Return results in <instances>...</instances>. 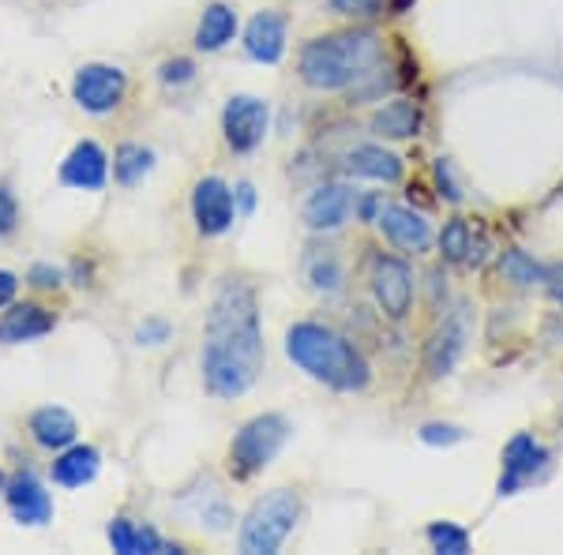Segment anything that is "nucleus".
<instances>
[{"mask_svg":"<svg viewBox=\"0 0 563 555\" xmlns=\"http://www.w3.org/2000/svg\"><path fill=\"white\" fill-rule=\"evenodd\" d=\"M244 53L260 65H278L286 53V15L263 8L244 26Z\"/></svg>","mask_w":563,"mask_h":555,"instance_id":"14","label":"nucleus"},{"mask_svg":"<svg viewBox=\"0 0 563 555\" xmlns=\"http://www.w3.org/2000/svg\"><path fill=\"white\" fill-rule=\"evenodd\" d=\"M372 297L390 323H402L413 312V270L398 256H379L372 263Z\"/></svg>","mask_w":563,"mask_h":555,"instance_id":"8","label":"nucleus"},{"mask_svg":"<svg viewBox=\"0 0 563 555\" xmlns=\"http://www.w3.org/2000/svg\"><path fill=\"white\" fill-rule=\"evenodd\" d=\"M549 458L552 454L544 451L530 432L511 435L507 447H504V473H499L496 491L499 496H515V491H519L522 485H530V480L549 466Z\"/></svg>","mask_w":563,"mask_h":555,"instance_id":"10","label":"nucleus"},{"mask_svg":"<svg viewBox=\"0 0 563 555\" xmlns=\"http://www.w3.org/2000/svg\"><path fill=\"white\" fill-rule=\"evenodd\" d=\"M192 79H196V60H188V57H174L158 68L162 87H185V84H192Z\"/></svg>","mask_w":563,"mask_h":555,"instance_id":"29","label":"nucleus"},{"mask_svg":"<svg viewBox=\"0 0 563 555\" xmlns=\"http://www.w3.org/2000/svg\"><path fill=\"white\" fill-rule=\"evenodd\" d=\"M154 169V154L147 147H140V143H121L113 154V177L121 180L124 188L140 185L143 177Z\"/></svg>","mask_w":563,"mask_h":555,"instance_id":"24","label":"nucleus"},{"mask_svg":"<svg viewBox=\"0 0 563 555\" xmlns=\"http://www.w3.org/2000/svg\"><path fill=\"white\" fill-rule=\"evenodd\" d=\"M424 536H429L432 552H440V555H466L470 552V533L455 522H432L429 530H424Z\"/></svg>","mask_w":563,"mask_h":555,"instance_id":"27","label":"nucleus"},{"mask_svg":"<svg viewBox=\"0 0 563 555\" xmlns=\"http://www.w3.org/2000/svg\"><path fill=\"white\" fill-rule=\"evenodd\" d=\"M26 281H31V286H38V289H57L60 281H65V275H60V267H53V263H34Z\"/></svg>","mask_w":563,"mask_h":555,"instance_id":"34","label":"nucleus"},{"mask_svg":"<svg viewBox=\"0 0 563 555\" xmlns=\"http://www.w3.org/2000/svg\"><path fill=\"white\" fill-rule=\"evenodd\" d=\"M334 12L342 15H357V20H372V15L384 12V0H331Z\"/></svg>","mask_w":563,"mask_h":555,"instance_id":"32","label":"nucleus"},{"mask_svg":"<svg viewBox=\"0 0 563 555\" xmlns=\"http://www.w3.org/2000/svg\"><path fill=\"white\" fill-rule=\"evenodd\" d=\"M109 548L121 552V555H158V552H185L180 544H169L162 541L158 530H151V525H140L132 522V518H113L109 522Z\"/></svg>","mask_w":563,"mask_h":555,"instance_id":"18","label":"nucleus"},{"mask_svg":"<svg viewBox=\"0 0 563 555\" xmlns=\"http://www.w3.org/2000/svg\"><path fill=\"white\" fill-rule=\"evenodd\" d=\"M372 135L379 140H413L421 132V106L410 102V98H395L384 109H376L368 121Z\"/></svg>","mask_w":563,"mask_h":555,"instance_id":"20","label":"nucleus"},{"mask_svg":"<svg viewBox=\"0 0 563 555\" xmlns=\"http://www.w3.org/2000/svg\"><path fill=\"white\" fill-rule=\"evenodd\" d=\"M470 244H474V230H470L466 218H451L440 230V256L448 263H466L470 259Z\"/></svg>","mask_w":563,"mask_h":555,"instance_id":"26","label":"nucleus"},{"mask_svg":"<svg viewBox=\"0 0 563 555\" xmlns=\"http://www.w3.org/2000/svg\"><path fill=\"white\" fill-rule=\"evenodd\" d=\"M413 4H417V0H390V15H406Z\"/></svg>","mask_w":563,"mask_h":555,"instance_id":"40","label":"nucleus"},{"mask_svg":"<svg viewBox=\"0 0 563 555\" xmlns=\"http://www.w3.org/2000/svg\"><path fill=\"white\" fill-rule=\"evenodd\" d=\"M20 225V203H15L12 188L0 185V236H8Z\"/></svg>","mask_w":563,"mask_h":555,"instance_id":"33","label":"nucleus"},{"mask_svg":"<svg viewBox=\"0 0 563 555\" xmlns=\"http://www.w3.org/2000/svg\"><path fill=\"white\" fill-rule=\"evenodd\" d=\"M357 214H361V222H365V225H376L379 214H384V196L372 192L365 199H357Z\"/></svg>","mask_w":563,"mask_h":555,"instance_id":"36","label":"nucleus"},{"mask_svg":"<svg viewBox=\"0 0 563 555\" xmlns=\"http://www.w3.org/2000/svg\"><path fill=\"white\" fill-rule=\"evenodd\" d=\"M376 225L402 252H424L432 244V225L424 222V214L410 211V207H384Z\"/></svg>","mask_w":563,"mask_h":555,"instance_id":"16","label":"nucleus"},{"mask_svg":"<svg viewBox=\"0 0 563 555\" xmlns=\"http://www.w3.org/2000/svg\"><path fill=\"white\" fill-rule=\"evenodd\" d=\"M233 214H238L233 188L222 177H203L192 188V218L203 236H222L233 225Z\"/></svg>","mask_w":563,"mask_h":555,"instance_id":"11","label":"nucleus"},{"mask_svg":"<svg viewBox=\"0 0 563 555\" xmlns=\"http://www.w3.org/2000/svg\"><path fill=\"white\" fill-rule=\"evenodd\" d=\"M353 211H357V192L342 180H331L305 199V225L312 233H334L350 222Z\"/></svg>","mask_w":563,"mask_h":555,"instance_id":"12","label":"nucleus"},{"mask_svg":"<svg viewBox=\"0 0 563 555\" xmlns=\"http://www.w3.org/2000/svg\"><path fill=\"white\" fill-rule=\"evenodd\" d=\"M98 466H102V454L87 443H71V447L60 451V458L53 462V480L60 488H84L98 477Z\"/></svg>","mask_w":563,"mask_h":555,"instance_id":"22","label":"nucleus"},{"mask_svg":"<svg viewBox=\"0 0 563 555\" xmlns=\"http://www.w3.org/2000/svg\"><path fill=\"white\" fill-rule=\"evenodd\" d=\"M376 68H384V38L365 26L323 34L297 53V71L312 90H350Z\"/></svg>","mask_w":563,"mask_h":555,"instance_id":"2","label":"nucleus"},{"mask_svg":"<svg viewBox=\"0 0 563 555\" xmlns=\"http://www.w3.org/2000/svg\"><path fill=\"white\" fill-rule=\"evenodd\" d=\"M8 511L20 525H45L53 522V496L45 491V485L34 473H15L4 488Z\"/></svg>","mask_w":563,"mask_h":555,"instance_id":"13","label":"nucleus"},{"mask_svg":"<svg viewBox=\"0 0 563 555\" xmlns=\"http://www.w3.org/2000/svg\"><path fill=\"white\" fill-rule=\"evenodd\" d=\"M432 308H440V270H432Z\"/></svg>","mask_w":563,"mask_h":555,"instance_id":"41","label":"nucleus"},{"mask_svg":"<svg viewBox=\"0 0 563 555\" xmlns=\"http://www.w3.org/2000/svg\"><path fill=\"white\" fill-rule=\"evenodd\" d=\"M286 357L301 371L316 379V384L353 395L365 390L372 379V368L365 353L353 345L346 334L331 331L323 323H294L286 331Z\"/></svg>","mask_w":563,"mask_h":555,"instance_id":"3","label":"nucleus"},{"mask_svg":"<svg viewBox=\"0 0 563 555\" xmlns=\"http://www.w3.org/2000/svg\"><path fill=\"white\" fill-rule=\"evenodd\" d=\"M8 488V477H4V473H0V491H4Z\"/></svg>","mask_w":563,"mask_h":555,"instance_id":"42","label":"nucleus"},{"mask_svg":"<svg viewBox=\"0 0 563 555\" xmlns=\"http://www.w3.org/2000/svg\"><path fill=\"white\" fill-rule=\"evenodd\" d=\"M31 435H34V443L45 451H65L76 443L79 424L65 406H42L31 413Z\"/></svg>","mask_w":563,"mask_h":555,"instance_id":"19","label":"nucleus"},{"mask_svg":"<svg viewBox=\"0 0 563 555\" xmlns=\"http://www.w3.org/2000/svg\"><path fill=\"white\" fill-rule=\"evenodd\" d=\"M271 109L256 95H233L222 109V135L233 154H252L267 140Z\"/></svg>","mask_w":563,"mask_h":555,"instance_id":"6","label":"nucleus"},{"mask_svg":"<svg viewBox=\"0 0 563 555\" xmlns=\"http://www.w3.org/2000/svg\"><path fill=\"white\" fill-rule=\"evenodd\" d=\"M544 289H549V297L563 308V263H556V267H544Z\"/></svg>","mask_w":563,"mask_h":555,"instance_id":"37","label":"nucleus"},{"mask_svg":"<svg viewBox=\"0 0 563 555\" xmlns=\"http://www.w3.org/2000/svg\"><path fill=\"white\" fill-rule=\"evenodd\" d=\"M53 312L42 304H12L0 315V342L4 345H23V342H38L53 331Z\"/></svg>","mask_w":563,"mask_h":555,"instance_id":"17","label":"nucleus"},{"mask_svg":"<svg viewBox=\"0 0 563 555\" xmlns=\"http://www.w3.org/2000/svg\"><path fill=\"white\" fill-rule=\"evenodd\" d=\"M106 177H109V162H106V151L98 147L95 140L76 143L68 158L60 162V180H65L68 188L98 192V188H106Z\"/></svg>","mask_w":563,"mask_h":555,"instance_id":"15","label":"nucleus"},{"mask_svg":"<svg viewBox=\"0 0 563 555\" xmlns=\"http://www.w3.org/2000/svg\"><path fill=\"white\" fill-rule=\"evenodd\" d=\"M435 188H440V196L448 199V203H459L462 199V185H459V177H455V169H451V162L448 158H435Z\"/></svg>","mask_w":563,"mask_h":555,"instance_id":"31","label":"nucleus"},{"mask_svg":"<svg viewBox=\"0 0 563 555\" xmlns=\"http://www.w3.org/2000/svg\"><path fill=\"white\" fill-rule=\"evenodd\" d=\"M233 34H238V12H233L230 4H222V0H214V4H207L203 15H199L196 49L214 53V49H222L225 42H233Z\"/></svg>","mask_w":563,"mask_h":555,"instance_id":"23","label":"nucleus"},{"mask_svg":"<svg viewBox=\"0 0 563 555\" xmlns=\"http://www.w3.org/2000/svg\"><path fill=\"white\" fill-rule=\"evenodd\" d=\"M203 387L222 402L249 395L263 368V326L256 289L244 278H225L218 286L207 312V342H203Z\"/></svg>","mask_w":563,"mask_h":555,"instance_id":"1","label":"nucleus"},{"mask_svg":"<svg viewBox=\"0 0 563 555\" xmlns=\"http://www.w3.org/2000/svg\"><path fill=\"white\" fill-rule=\"evenodd\" d=\"M308 281H312L316 289H323V293H334V289H342V281H346V270H342V263L334 256H323L308 267Z\"/></svg>","mask_w":563,"mask_h":555,"instance_id":"28","label":"nucleus"},{"mask_svg":"<svg viewBox=\"0 0 563 555\" xmlns=\"http://www.w3.org/2000/svg\"><path fill=\"white\" fill-rule=\"evenodd\" d=\"M499 275H504L511 286H544V267L533 256H526V252L511 248L499 256Z\"/></svg>","mask_w":563,"mask_h":555,"instance_id":"25","label":"nucleus"},{"mask_svg":"<svg viewBox=\"0 0 563 555\" xmlns=\"http://www.w3.org/2000/svg\"><path fill=\"white\" fill-rule=\"evenodd\" d=\"M233 203L241 207V214H252V211H256V188H252L249 180H241L238 192H233Z\"/></svg>","mask_w":563,"mask_h":555,"instance_id":"38","label":"nucleus"},{"mask_svg":"<svg viewBox=\"0 0 563 555\" xmlns=\"http://www.w3.org/2000/svg\"><path fill=\"white\" fill-rule=\"evenodd\" d=\"M301 522V496L289 488H271L252 503L241 522V552L244 555H271L286 544V536Z\"/></svg>","mask_w":563,"mask_h":555,"instance_id":"4","label":"nucleus"},{"mask_svg":"<svg viewBox=\"0 0 563 555\" xmlns=\"http://www.w3.org/2000/svg\"><path fill=\"white\" fill-rule=\"evenodd\" d=\"M470 315H466V304H459L451 315H443L440 323L432 326L429 342H424V353H421V364L424 371H429V379H443L455 371V364L462 360V353H466V331Z\"/></svg>","mask_w":563,"mask_h":555,"instance_id":"9","label":"nucleus"},{"mask_svg":"<svg viewBox=\"0 0 563 555\" xmlns=\"http://www.w3.org/2000/svg\"><path fill=\"white\" fill-rule=\"evenodd\" d=\"M169 338V323L166 320H147L135 326V342L140 345H162Z\"/></svg>","mask_w":563,"mask_h":555,"instance_id":"35","label":"nucleus"},{"mask_svg":"<svg viewBox=\"0 0 563 555\" xmlns=\"http://www.w3.org/2000/svg\"><path fill=\"white\" fill-rule=\"evenodd\" d=\"M421 443H429V447H455V443H462L466 440V432L462 428H455V424H421Z\"/></svg>","mask_w":563,"mask_h":555,"instance_id":"30","label":"nucleus"},{"mask_svg":"<svg viewBox=\"0 0 563 555\" xmlns=\"http://www.w3.org/2000/svg\"><path fill=\"white\" fill-rule=\"evenodd\" d=\"M129 95V76L117 65H84L71 79V98L84 113H113Z\"/></svg>","mask_w":563,"mask_h":555,"instance_id":"7","label":"nucleus"},{"mask_svg":"<svg viewBox=\"0 0 563 555\" xmlns=\"http://www.w3.org/2000/svg\"><path fill=\"white\" fill-rule=\"evenodd\" d=\"M15 289H20V278L12 270H0V308H8L15 300Z\"/></svg>","mask_w":563,"mask_h":555,"instance_id":"39","label":"nucleus"},{"mask_svg":"<svg viewBox=\"0 0 563 555\" xmlns=\"http://www.w3.org/2000/svg\"><path fill=\"white\" fill-rule=\"evenodd\" d=\"M289 435H294V428H289V421L282 413H260V417H252V421H244L230 443L233 477L249 480V477H256V473H263L282 454Z\"/></svg>","mask_w":563,"mask_h":555,"instance_id":"5","label":"nucleus"},{"mask_svg":"<svg viewBox=\"0 0 563 555\" xmlns=\"http://www.w3.org/2000/svg\"><path fill=\"white\" fill-rule=\"evenodd\" d=\"M346 173L350 177H368V180L395 185V180H402V158L376 147V143H361V147H353L346 154Z\"/></svg>","mask_w":563,"mask_h":555,"instance_id":"21","label":"nucleus"}]
</instances>
